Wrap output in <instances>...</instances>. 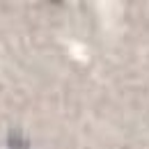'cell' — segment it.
I'll use <instances>...</instances> for the list:
<instances>
[{
    "label": "cell",
    "mask_w": 149,
    "mask_h": 149,
    "mask_svg": "<svg viewBox=\"0 0 149 149\" xmlns=\"http://www.w3.org/2000/svg\"><path fill=\"white\" fill-rule=\"evenodd\" d=\"M7 149H30V142L21 131H12L7 135Z\"/></svg>",
    "instance_id": "obj_1"
}]
</instances>
